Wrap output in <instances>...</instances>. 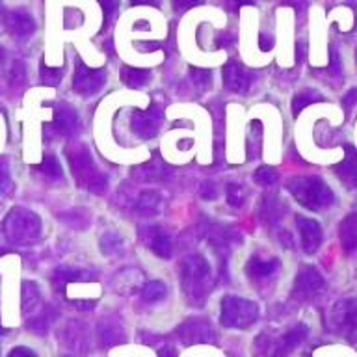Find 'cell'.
<instances>
[{
  "instance_id": "3957f363",
  "label": "cell",
  "mask_w": 357,
  "mask_h": 357,
  "mask_svg": "<svg viewBox=\"0 0 357 357\" xmlns=\"http://www.w3.org/2000/svg\"><path fill=\"white\" fill-rule=\"evenodd\" d=\"M183 289L190 303L201 305L211 290V266L205 257L192 255L183 264Z\"/></svg>"
},
{
  "instance_id": "e0dca14e",
  "label": "cell",
  "mask_w": 357,
  "mask_h": 357,
  "mask_svg": "<svg viewBox=\"0 0 357 357\" xmlns=\"http://www.w3.org/2000/svg\"><path fill=\"white\" fill-rule=\"evenodd\" d=\"M279 268V262L275 259H261V257H253L245 266V272L251 279H264L270 278L275 270Z\"/></svg>"
},
{
  "instance_id": "30bf717a",
  "label": "cell",
  "mask_w": 357,
  "mask_h": 357,
  "mask_svg": "<svg viewBox=\"0 0 357 357\" xmlns=\"http://www.w3.org/2000/svg\"><path fill=\"white\" fill-rule=\"evenodd\" d=\"M223 84L233 93H245L251 86V73L238 61L231 60L223 67Z\"/></svg>"
},
{
  "instance_id": "836d02e7",
  "label": "cell",
  "mask_w": 357,
  "mask_h": 357,
  "mask_svg": "<svg viewBox=\"0 0 357 357\" xmlns=\"http://www.w3.org/2000/svg\"><path fill=\"white\" fill-rule=\"evenodd\" d=\"M190 73H192V80H194V84L201 89V91H205V89L211 88V71H205V69H190Z\"/></svg>"
},
{
  "instance_id": "2e32d148",
  "label": "cell",
  "mask_w": 357,
  "mask_h": 357,
  "mask_svg": "<svg viewBox=\"0 0 357 357\" xmlns=\"http://www.w3.org/2000/svg\"><path fill=\"white\" fill-rule=\"evenodd\" d=\"M78 127V116L77 112L71 110L69 106H60L54 114V128L56 132L69 136L77 130Z\"/></svg>"
},
{
  "instance_id": "ee69618b",
  "label": "cell",
  "mask_w": 357,
  "mask_h": 357,
  "mask_svg": "<svg viewBox=\"0 0 357 357\" xmlns=\"http://www.w3.org/2000/svg\"><path fill=\"white\" fill-rule=\"evenodd\" d=\"M134 6H158L160 0H130Z\"/></svg>"
},
{
  "instance_id": "83f0119b",
  "label": "cell",
  "mask_w": 357,
  "mask_h": 357,
  "mask_svg": "<svg viewBox=\"0 0 357 357\" xmlns=\"http://www.w3.org/2000/svg\"><path fill=\"white\" fill-rule=\"evenodd\" d=\"M39 172L43 173L45 177L49 178H61V166L58 158L52 155H47L43 158V162L39 164Z\"/></svg>"
},
{
  "instance_id": "f1b7e54d",
  "label": "cell",
  "mask_w": 357,
  "mask_h": 357,
  "mask_svg": "<svg viewBox=\"0 0 357 357\" xmlns=\"http://www.w3.org/2000/svg\"><path fill=\"white\" fill-rule=\"evenodd\" d=\"M253 178H255V183L259 184V186L268 188V186H272V184H275V181H278V172H275L272 166H261L255 172Z\"/></svg>"
},
{
  "instance_id": "44dd1931",
  "label": "cell",
  "mask_w": 357,
  "mask_h": 357,
  "mask_svg": "<svg viewBox=\"0 0 357 357\" xmlns=\"http://www.w3.org/2000/svg\"><path fill=\"white\" fill-rule=\"evenodd\" d=\"M138 211L145 216H153L162 211V197L156 192H144L138 199Z\"/></svg>"
},
{
  "instance_id": "ffe728a7",
  "label": "cell",
  "mask_w": 357,
  "mask_h": 357,
  "mask_svg": "<svg viewBox=\"0 0 357 357\" xmlns=\"http://www.w3.org/2000/svg\"><path fill=\"white\" fill-rule=\"evenodd\" d=\"M54 318H56L54 309H52L50 305H47L43 311L39 312V314L30 318L26 326L30 331H33V333H47V329L50 328V324L54 322Z\"/></svg>"
},
{
  "instance_id": "5bb4252c",
  "label": "cell",
  "mask_w": 357,
  "mask_h": 357,
  "mask_svg": "<svg viewBox=\"0 0 357 357\" xmlns=\"http://www.w3.org/2000/svg\"><path fill=\"white\" fill-rule=\"evenodd\" d=\"M335 173L348 188H357V153L351 145L346 147V158L335 167Z\"/></svg>"
},
{
  "instance_id": "52a82bcc",
  "label": "cell",
  "mask_w": 357,
  "mask_h": 357,
  "mask_svg": "<svg viewBox=\"0 0 357 357\" xmlns=\"http://www.w3.org/2000/svg\"><path fill=\"white\" fill-rule=\"evenodd\" d=\"M106 82V73L99 71V69H89L88 66H84L82 61H78L77 71H75V78H73V86L75 91L84 97L97 93Z\"/></svg>"
},
{
  "instance_id": "8fae6325",
  "label": "cell",
  "mask_w": 357,
  "mask_h": 357,
  "mask_svg": "<svg viewBox=\"0 0 357 357\" xmlns=\"http://www.w3.org/2000/svg\"><path fill=\"white\" fill-rule=\"evenodd\" d=\"M296 223H298V231H300L303 250L307 253H314L320 248V244H322V229H320L318 222L317 220H311V218L298 216L296 218Z\"/></svg>"
},
{
  "instance_id": "7bdbcfd3",
  "label": "cell",
  "mask_w": 357,
  "mask_h": 357,
  "mask_svg": "<svg viewBox=\"0 0 357 357\" xmlns=\"http://www.w3.org/2000/svg\"><path fill=\"white\" fill-rule=\"evenodd\" d=\"M158 356H160V357H177V351L173 350L172 346H164Z\"/></svg>"
},
{
  "instance_id": "484cf974",
  "label": "cell",
  "mask_w": 357,
  "mask_h": 357,
  "mask_svg": "<svg viewBox=\"0 0 357 357\" xmlns=\"http://www.w3.org/2000/svg\"><path fill=\"white\" fill-rule=\"evenodd\" d=\"M305 326H298V328H294L292 331H289V333L284 335L283 339H281V342H279L278 346V354H281V351H289L292 350V348H296V346L300 344L301 340L305 339Z\"/></svg>"
},
{
  "instance_id": "4fadbf2b",
  "label": "cell",
  "mask_w": 357,
  "mask_h": 357,
  "mask_svg": "<svg viewBox=\"0 0 357 357\" xmlns=\"http://www.w3.org/2000/svg\"><path fill=\"white\" fill-rule=\"evenodd\" d=\"M6 26L15 38H28L36 30V22H33L32 15L28 11L15 10L6 15Z\"/></svg>"
},
{
  "instance_id": "d590c367",
  "label": "cell",
  "mask_w": 357,
  "mask_h": 357,
  "mask_svg": "<svg viewBox=\"0 0 357 357\" xmlns=\"http://www.w3.org/2000/svg\"><path fill=\"white\" fill-rule=\"evenodd\" d=\"M100 6L105 8V13H106V19H112L114 13L117 11L119 8V0H99Z\"/></svg>"
},
{
  "instance_id": "f35d334b",
  "label": "cell",
  "mask_w": 357,
  "mask_h": 357,
  "mask_svg": "<svg viewBox=\"0 0 357 357\" xmlns=\"http://www.w3.org/2000/svg\"><path fill=\"white\" fill-rule=\"evenodd\" d=\"M119 244H121V238H119V236H102V242H100V245H102V250L105 251H112V245Z\"/></svg>"
},
{
  "instance_id": "8d00e7d4",
  "label": "cell",
  "mask_w": 357,
  "mask_h": 357,
  "mask_svg": "<svg viewBox=\"0 0 357 357\" xmlns=\"http://www.w3.org/2000/svg\"><path fill=\"white\" fill-rule=\"evenodd\" d=\"M203 0H173V8L177 11H186L194 6H199Z\"/></svg>"
},
{
  "instance_id": "74e56055",
  "label": "cell",
  "mask_w": 357,
  "mask_h": 357,
  "mask_svg": "<svg viewBox=\"0 0 357 357\" xmlns=\"http://www.w3.org/2000/svg\"><path fill=\"white\" fill-rule=\"evenodd\" d=\"M223 2H225V6H227V10L231 11L240 10V8L245 4H255V0H223Z\"/></svg>"
},
{
  "instance_id": "9a60e30c",
  "label": "cell",
  "mask_w": 357,
  "mask_h": 357,
  "mask_svg": "<svg viewBox=\"0 0 357 357\" xmlns=\"http://www.w3.org/2000/svg\"><path fill=\"white\" fill-rule=\"evenodd\" d=\"M340 244L346 253L357 251V214H350L340 222Z\"/></svg>"
},
{
  "instance_id": "60d3db41",
  "label": "cell",
  "mask_w": 357,
  "mask_h": 357,
  "mask_svg": "<svg viewBox=\"0 0 357 357\" xmlns=\"http://www.w3.org/2000/svg\"><path fill=\"white\" fill-rule=\"evenodd\" d=\"M8 357H36V354H33L30 348H24V346H17L15 350L10 351V356Z\"/></svg>"
},
{
  "instance_id": "e575fe53",
  "label": "cell",
  "mask_w": 357,
  "mask_h": 357,
  "mask_svg": "<svg viewBox=\"0 0 357 357\" xmlns=\"http://www.w3.org/2000/svg\"><path fill=\"white\" fill-rule=\"evenodd\" d=\"M61 80V71L60 69H50L45 63H41V82L47 86H56Z\"/></svg>"
},
{
  "instance_id": "ab89813d",
  "label": "cell",
  "mask_w": 357,
  "mask_h": 357,
  "mask_svg": "<svg viewBox=\"0 0 357 357\" xmlns=\"http://www.w3.org/2000/svg\"><path fill=\"white\" fill-rule=\"evenodd\" d=\"M342 105H344L346 110H350L351 106L357 105V88L350 89V91H348V93H346L344 100H342Z\"/></svg>"
},
{
  "instance_id": "ac0fdd59",
  "label": "cell",
  "mask_w": 357,
  "mask_h": 357,
  "mask_svg": "<svg viewBox=\"0 0 357 357\" xmlns=\"http://www.w3.org/2000/svg\"><path fill=\"white\" fill-rule=\"evenodd\" d=\"M147 245L153 250L155 255L162 257V259H169L172 257V242L158 229H151L149 236H147Z\"/></svg>"
},
{
  "instance_id": "d4e9b609",
  "label": "cell",
  "mask_w": 357,
  "mask_h": 357,
  "mask_svg": "<svg viewBox=\"0 0 357 357\" xmlns=\"http://www.w3.org/2000/svg\"><path fill=\"white\" fill-rule=\"evenodd\" d=\"M167 289L166 284L162 281H149L145 283L144 290H142V298H144L147 303H156V301H162L166 298Z\"/></svg>"
},
{
  "instance_id": "d6a6232c",
  "label": "cell",
  "mask_w": 357,
  "mask_h": 357,
  "mask_svg": "<svg viewBox=\"0 0 357 357\" xmlns=\"http://www.w3.org/2000/svg\"><path fill=\"white\" fill-rule=\"evenodd\" d=\"M11 190V173L10 166H8V160L6 158H0V194L8 195Z\"/></svg>"
},
{
  "instance_id": "ba28073f",
  "label": "cell",
  "mask_w": 357,
  "mask_h": 357,
  "mask_svg": "<svg viewBox=\"0 0 357 357\" xmlns=\"http://www.w3.org/2000/svg\"><path fill=\"white\" fill-rule=\"evenodd\" d=\"M164 119V112L158 106H151L149 110L144 112H132L130 117V128L136 132L139 138H153Z\"/></svg>"
},
{
  "instance_id": "cb8c5ba5",
  "label": "cell",
  "mask_w": 357,
  "mask_h": 357,
  "mask_svg": "<svg viewBox=\"0 0 357 357\" xmlns=\"http://www.w3.org/2000/svg\"><path fill=\"white\" fill-rule=\"evenodd\" d=\"M99 340L102 342V346H116L121 344L125 340V335H123V329L119 326H100L99 328Z\"/></svg>"
},
{
  "instance_id": "5b68a950",
  "label": "cell",
  "mask_w": 357,
  "mask_h": 357,
  "mask_svg": "<svg viewBox=\"0 0 357 357\" xmlns=\"http://www.w3.org/2000/svg\"><path fill=\"white\" fill-rule=\"evenodd\" d=\"M259 320V307L240 296H225L222 300V324L229 329H248Z\"/></svg>"
},
{
  "instance_id": "d6986e66",
  "label": "cell",
  "mask_w": 357,
  "mask_h": 357,
  "mask_svg": "<svg viewBox=\"0 0 357 357\" xmlns=\"http://www.w3.org/2000/svg\"><path fill=\"white\" fill-rule=\"evenodd\" d=\"M121 80L127 84L128 88H132V89L144 88L145 84L151 80V71H145V69H136V67L125 66L121 69Z\"/></svg>"
},
{
  "instance_id": "9c48e42d",
  "label": "cell",
  "mask_w": 357,
  "mask_h": 357,
  "mask_svg": "<svg viewBox=\"0 0 357 357\" xmlns=\"http://www.w3.org/2000/svg\"><path fill=\"white\" fill-rule=\"evenodd\" d=\"M178 339L183 340V344H201V342H214V333H212L211 324L201 320V318H192L188 322H184L177 329Z\"/></svg>"
},
{
  "instance_id": "6da1fadb",
  "label": "cell",
  "mask_w": 357,
  "mask_h": 357,
  "mask_svg": "<svg viewBox=\"0 0 357 357\" xmlns=\"http://www.w3.org/2000/svg\"><path fill=\"white\" fill-rule=\"evenodd\" d=\"M66 156L71 172L77 178V183L82 188L93 192V194H100L106 190V177L97 172V167L93 166V158L89 155V149L80 142H71L66 147Z\"/></svg>"
},
{
  "instance_id": "7a4b0ae2",
  "label": "cell",
  "mask_w": 357,
  "mask_h": 357,
  "mask_svg": "<svg viewBox=\"0 0 357 357\" xmlns=\"http://www.w3.org/2000/svg\"><path fill=\"white\" fill-rule=\"evenodd\" d=\"M41 233V220L32 211L15 206L2 222V234L13 245H28L36 242Z\"/></svg>"
},
{
  "instance_id": "4316f807",
  "label": "cell",
  "mask_w": 357,
  "mask_h": 357,
  "mask_svg": "<svg viewBox=\"0 0 357 357\" xmlns=\"http://www.w3.org/2000/svg\"><path fill=\"white\" fill-rule=\"evenodd\" d=\"M317 100H322L320 93L312 91V89H305V91H301V93L296 95L294 100H292V112L298 114V112L303 110L305 106L312 105V102H317Z\"/></svg>"
},
{
  "instance_id": "7402d4cb",
  "label": "cell",
  "mask_w": 357,
  "mask_h": 357,
  "mask_svg": "<svg viewBox=\"0 0 357 357\" xmlns=\"http://www.w3.org/2000/svg\"><path fill=\"white\" fill-rule=\"evenodd\" d=\"M262 144V125L261 121H251L250 130H248V158H257L261 153Z\"/></svg>"
},
{
  "instance_id": "603a6c76",
  "label": "cell",
  "mask_w": 357,
  "mask_h": 357,
  "mask_svg": "<svg viewBox=\"0 0 357 357\" xmlns=\"http://www.w3.org/2000/svg\"><path fill=\"white\" fill-rule=\"evenodd\" d=\"M281 214H283V211H281V205L278 203V199L272 197V195H266V197L262 199V205H261L262 222H266V223L278 222Z\"/></svg>"
},
{
  "instance_id": "277c9868",
  "label": "cell",
  "mask_w": 357,
  "mask_h": 357,
  "mask_svg": "<svg viewBox=\"0 0 357 357\" xmlns=\"http://www.w3.org/2000/svg\"><path fill=\"white\" fill-rule=\"evenodd\" d=\"M289 192L300 205L311 211H322L335 201V195L320 177H296L289 183Z\"/></svg>"
},
{
  "instance_id": "1f68e13d",
  "label": "cell",
  "mask_w": 357,
  "mask_h": 357,
  "mask_svg": "<svg viewBox=\"0 0 357 357\" xmlns=\"http://www.w3.org/2000/svg\"><path fill=\"white\" fill-rule=\"evenodd\" d=\"M245 201V194L238 184H227V203L231 206H242Z\"/></svg>"
},
{
  "instance_id": "b9f144b4",
  "label": "cell",
  "mask_w": 357,
  "mask_h": 357,
  "mask_svg": "<svg viewBox=\"0 0 357 357\" xmlns=\"http://www.w3.org/2000/svg\"><path fill=\"white\" fill-rule=\"evenodd\" d=\"M22 73H24V69H22V66L19 63V61H15V66H13V71H11V82L13 84H19L22 80Z\"/></svg>"
},
{
  "instance_id": "f546056e",
  "label": "cell",
  "mask_w": 357,
  "mask_h": 357,
  "mask_svg": "<svg viewBox=\"0 0 357 357\" xmlns=\"http://www.w3.org/2000/svg\"><path fill=\"white\" fill-rule=\"evenodd\" d=\"M86 278V273L82 272V270H78V268H60L58 272H56L54 275V281L60 287H63V284L71 283V281H77V279H82Z\"/></svg>"
},
{
  "instance_id": "4dcf8cb0",
  "label": "cell",
  "mask_w": 357,
  "mask_h": 357,
  "mask_svg": "<svg viewBox=\"0 0 357 357\" xmlns=\"http://www.w3.org/2000/svg\"><path fill=\"white\" fill-rule=\"evenodd\" d=\"M22 309L26 311L28 307L32 309L36 303H38L39 300V290L38 287H36V283H32V281H26V283L22 284Z\"/></svg>"
},
{
  "instance_id": "8992f818",
  "label": "cell",
  "mask_w": 357,
  "mask_h": 357,
  "mask_svg": "<svg viewBox=\"0 0 357 357\" xmlns=\"http://www.w3.org/2000/svg\"><path fill=\"white\" fill-rule=\"evenodd\" d=\"M329 329L339 337L357 340V300L346 298L337 301L328 312Z\"/></svg>"
},
{
  "instance_id": "7c38bea8",
  "label": "cell",
  "mask_w": 357,
  "mask_h": 357,
  "mask_svg": "<svg viewBox=\"0 0 357 357\" xmlns=\"http://www.w3.org/2000/svg\"><path fill=\"white\" fill-rule=\"evenodd\" d=\"M324 287V278L312 266H303L294 279V292L300 296H309Z\"/></svg>"
}]
</instances>
